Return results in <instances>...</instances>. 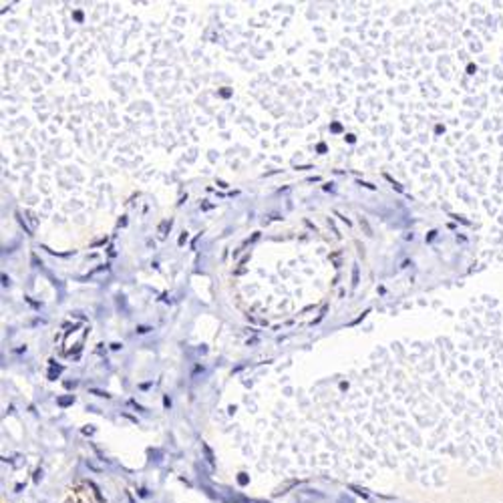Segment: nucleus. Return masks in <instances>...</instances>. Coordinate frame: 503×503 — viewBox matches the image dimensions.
Returning <instances> with one entry per match:
<instances>
[{
	"instance_id": "5",
	"label": "nucleus",
	"mask_w": 503,
	"mask_h": 503,
	"mask_svg": "<svg viewBox=\"0 0 503 503\" xmlns=\"http://www.w3.org/2000/svg\"><path fill=\"white\" fill-rule=\"evenodd\" d=\"M149 330H151V328H147V326H139V328H137V332H141V334H145V332H149Z\"/></svg>"
},
{
	"instance_id": "3",
	"label": "nucleus",
	"mask_w": 503,
	"mask_h": 503,
	"mask_svg": "<svg viewBox=\"0 0 503 503\" xmlns=\"http://www.w3.org/2000/svg\"><path fill=\"white\" fill-rule=\"evenodd\" d=\"M73 400H75L73 396H67V398H61V400H59V405H63V407H65V405H71Z\"/></svg>"
},
{
	"instance_id": "7",
	"label": "nucleus",
	"mask_w": 503,
	"mask_h": 503,
	"mask_svg": "<svg viewBox=\"0 0 503 503\" xmlns=\"http://www.w3.org/2000/svg\"><path fill=\"white\" fill-rule=\"evenodd\" d=\"M111 348H113V350H119V348H121V344H119V342H113V344H111Z\"/></svg>"
},
{
	"instance_id": "4",
	"label": "nucleus",
	"mask_w": 503,
	"mask_h": 503,
	"mask_svg": "<svg viewBox=\"0 0 503 503\" xmlns=\"http://www.w3.org/2000/svg\"><path fill=\"white\" fill-rule=\"evenodd\" d=\"M352 280H355V282H352L355 286L359 284V268H357V266H355V272H352Z\"/></svg>"
},
{
	"instance_id": "1",
	"label": "nucleus",
	"mask_w": 503,
	"mask_h": 503,
	"mask_svg": "<svg viewBox=\"0 0 503 503\" xmlns=\"http://www.w3.org/2000/svg\"><path fill=\"white\" fill-rule=\"evenodd\" d=\"M491 53L475 57L465 77L475 83L471 97V121L475 123L473 151L479 189L489 193L479 201L489 220L491 250L503 260V4L495 6L485 24Z\"/></svg>"
},
{
	"instance_id": "2",
	"label": "nucleus",
	"mask_w": 503,
	"mask_h": 503,
	"mask_svg": "<svg viewBox=\"0 0 503 503\" xmlns=\"http://www.w3.org/2000/svg\"><path fill=\"white\" fill-rule=\"evenodd\" d=\"M361 228H365V232H367V236H373V232H371V228H369V224H367V220H363V218H361Z\"/></svg>"
},
{
	"instance_id": "6",
	"label": "nucleus",
	"mask_w": 503,
	"mask_h": 503,
	"mask_svg": "<svg viewBox=\"0 0 503 503\" xmlns=\"http://www.w3.org/2000/svg\"><path fill=\"white\" fill-rule=\"evenodd\" d=\"M240 483H242V485H246V483H248V477H246L244 473H242V477H240Z\"/></svg>"
}]
</instances>
